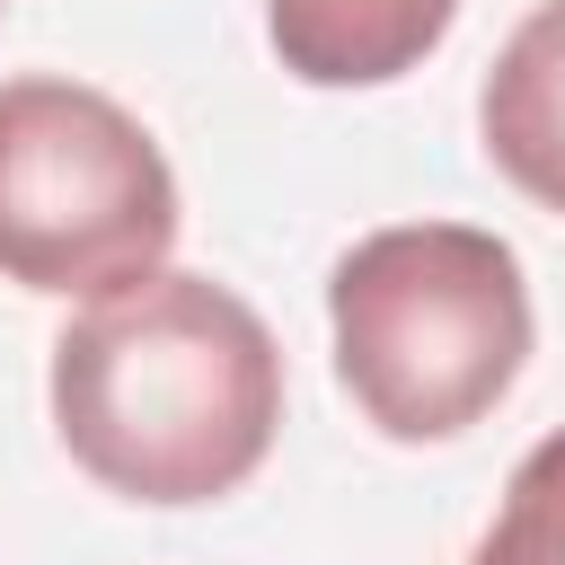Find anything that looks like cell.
I'll list each match as a JSON object with an SVG mask.
<instances>
[{"label": "cell", "mask_w": 565, "mask_h": 565, "mask_svg": "<svg viewBox=\"0 0 565 565\" xmlns=\"http://www.w3.org/2000/svg\"><path fill=\"white\" fill-rule=\"evenodd\" d=\"M53 433L124 503L238 494L282 433L274 327L212 274H141L53 335Z\"/></svg>", "instance_id": "obj_1"}, {"label": "cell", "mask_w": 565, "mask_h": 565, "mask_svg": "<svg viewBox=\"0 0 565 565\" xmlns=\"http://www.w3.org/2000/svg\"><path fill=\"white\" fill-rule=\"evenodd\" d=\"M335 380L388 441H459L530 362L521 256L477 221H397L327 274Z\"/></svg>", "instance_id": "obj_2"}, {"label": "cell", "mask_w": 565, "mask_h": 565, "mask_svg": "<svg viewBox=\"0 0 565 565\" xmlns=\"http://www.w3.org/2000/svg\"><path fill=\"white\" fill-rule=\"evenodd\" d=\"M177 247L168 150L106 88L0 79V274L44 300H106Z\"/></svg>", "instance_id": "obj_3"}, {"label": "cell", "mask_w": 565, "mask_h": 565, "mask_svg": "<svg viewBox=\"0 0 565 565\" xmlns=\"http://www.w3.org/2000/svg\"><path fill=\"white\" fill-rule=\"evenodd\" d=\"M477 132H486V159L539 212H565V0H539L503 35L477 97Z\"/></svg>", "instance_id": "obj_4"}, {"label": "cell", "mask_w": 565, "mask_h": 565, "mask_svg": "<svg viewBox=\"0 0 565 565\" xmlns=\"http://www.w3.org/2000/svg\"><path fill=\"white\" fill-rule=\"evenodd\" d=\"M459 0H265V35L291 79L309 88H380L406 79L441 35Z\"/></svg>", "instance_id": "obj_5"}, {"label": "cell", "mask_w": 565, "mask_h": 565, "mask_svg": "<svg viewBox=\"0 0 565 565\" xmlns=\"http://www.w3.org/2000/svg\"><path fill=\"white\" fill-rule=\"evenodd\" d=\"M468 565H565V424L521 450V468H512L486 539L468 547Z\"/></svg>", "instance_id": "obj_6"}]
</instances>
